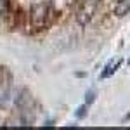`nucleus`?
<instances>
[{
  "label": "nucleus",
  "instance_id": "obj_1",
  "mask_svg": "<svg viewBox=\"0 0 130 130\" xmlns=\"http://www.w3.org/2000/svg\"><path fill=\"white\" fill-rule=\"evenodd\" d=\"M97 7H99V0H83L82 7L78 9V12H76V21H78V24H80V26H87L90 21H92Z\"/></svg>",
  "mask_w": 130,
  "mask_h": 130
},
{
  "label": "nucleus",
  "instance_id": "obj_2",
  "mask_svg": "<svg viewBox=\"0 0 130 130\" xmlns=\"http://www.w3.org/2000/svg\"><path fill=\"white\" fill-rule=\"evenodd\" d=\"M49 19V5L47 4H35L30 10V21L35 28H43Z\"/></svg>",
  "mask_w": 130,
  "mask_h": 130
},
{
  "label": "nucleus",
  "instance_id": "obj_3",
  "mask_svg": "<svg viewBox=\"0 0 130 130\" xmlns=\"http://www.w3.org/2000/svg\"><path fill=\"white\" fill-rule=\"evenodd\" d=\"M121 62H123V61L121 59H111L109 62H108V64H106V66H104V70H102V73H101V80H106V78H109V76H113V75H115V73H116V71H118V68H120L121 66Z\"/></svg>",
  "mask_w": 130,
  "mask_h": 130
},
{
  "label": "nucleus",
  "instance_id": "obj_4",
  "mask_svg": "<svg viewBox=\"0 0 130 130\" xmlns=\"http://www.w3.org/2000/svg\"><path fill=\"white\" fill-rule=\"evenodd\" d=\"M130 12V0H118L115 5V14L118 18H123Z\"/></svg>",
  "mask_w": 130,
  "mask_h": 130
},
{
  "label": "nucleus",
  "instance_id": "obj_5",
  "mask_svg": "<svg viewBox=\"0 0 130 130\" xmlns=\"http://www.w3.org/2000/svg\"><path fill=\"white\" fill-rule=\"evenodd\" d=\"M16 104L19 106L21 109H23V108H30L31 106V95L28 94V90H21L19 97L16 99Z\"/></svg>",
  "mask_w": 130,
  "mask_h": 130
},
{
  "label": "nucleus",
  "instance_id": "obj_6",
  "mask_svg": "<svg viewBox=\"0 0 130 130\" xmlns=\"http://www.w3.org/2000/svg\"><path fill=\"white\" fill-rule=\"evenodd\" d=\"M33 121H35V115L31 113V109L30 108H23V111H21V123L24 127H28Z\"/></svg>",
  "mask_w": 130,
  "mask_h": 130
},
{
  "label": "nucleus",
  "instance_id": "obj_7",
  "mask_svg": "<svg viewBox=\"0 0 130 130\" xmlns=\"http://www.w3.org/2000/svg\"><path fill=\"white\" fill-rule=\"evenodd\" d=\"M9 9H10L9 0H0V18L2 16H7L9 14Z\"/></svg>",
  "mask_w": 130,
  "mask_h": 130
},
{
  "label": "nucleus",
  "instance_id": "obj_8",
  "mask_svg": "<svg viewBox=\"0 0 130 130\" xmlns=\"http://www.w3.org/2000/svg\"><path fill=\"white\" fill-rule=\"evenodd\" d=\"M95 95H97V92H95V89H90L87 94H85V104L89 106V104H92L94 101H95Z\"/></svg>",
  "mask_w": 130,
  "mask_h": 130
},
{
  "label": "nucleus",
  "instance_id": "obj_9",
  "mask_svg": "<svg viewBox=\"0 0 130 130\" xmlns=\"http://www.w3.org/2000/svg\"><path fill=\"white\" fill-rule=\"evenodd\" d=\"M85 115H87V104H83V106H80L78 109H76V118H85Z\"/></svg>",
  "mask_w": 130,
  "mask_h": 130
},
{
  "label": "nucleus",
  "instance_id": "obj_10",
  "mask_svg": "<svg viewBox=\"0 0 130 130\" xmlns=\"http://www.w3.org/2000/svg\"><path fill=\"white\" fill-rule=\"evenodd\" d=\"M128 64H130V59H128Z\"/></svg>",
  "mask_w": 130,
  "mask_h": 130
}]
</instances>
